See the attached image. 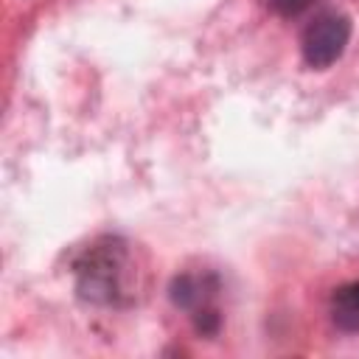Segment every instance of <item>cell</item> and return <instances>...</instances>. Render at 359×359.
I'll list each match as a JSON object with an SVG mask.
<instances>
[{
    "mask_svg": "<svg viewBox=\"0 0 359 359\" xmlns=\"http://www.w3.org/2000/svg\"><path fill=\"white\" fill-rule=\"evenodd\" d=\"M129 250L118 238L95 241L79 261H76V289L90 303H121L129 278Z\"/></svg>",
    "mask_w": 359,
    "mask_h": 359,
    "instance_id": "cell-1",
    "label": "cell"
},
{
    "mask_svg": "<svg viewBox=\"0 0 359 359\" xmlns=\"http://www.w3.org/2000/svg\"><path fill=\"white\" fill-rule=\"evenodd\" d=\"M216 292H219V280L208 272V275H177L168 286L171 303L177 309L191 311V320L196 325L199 334L213 337L222 325V314L216 309Z\"/></svg>",
    "mask_w": 359,
    "mask_h": 359,
    "instance_id": "cell-2",
    "label": "cell"
},
{
    "mask_svg": "<svg viewBox=\"0 0 359 359\" xmlns=\"http://www.w3.org/2000/svg\"><path fill=\"white\" fill-rule=\"evenodd\" d=\"M348 42H351V20L345 14L325 11V14H317L306 25L300 48H303V59L309 67L325 70L345 53Z\"/></svg>",
    "mask_w": 359,
    "mask_h": 359,
    "instance_id": "cell-3",
    "label": "cell"
},
{
    "mask_svg": "<svg viewBox=\"0 0 359 359\" xmlns=\"http://www.w3.org/2000/svg\"><path fill=\"white\" fill-rule=\"evenodd\" d=\"M331 320L339 331L356 334L359 331V280L342 283L331 294Z\"/></svg>",
    "mask_w": 359,
    "mask_h": 359,
    "instance_id": "cell-4",
    "label": "cell"
},
{
    "mask_svg": "<svg viewBox=\"0 0 359 359\" xmlns=\"http://www.w3.org/2000/svg\"><path fill=\"white\" fill-rule=\"evenodd\" d=\"M269 3L283 17H294V14H300V11H306L311 6V0H269Z\"/></svg>",
    "mask_w": 359,
    "mask_h": 359,
    "instance_id": "cell-5",
    "label": "cell"
}]
</instances>
